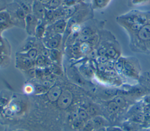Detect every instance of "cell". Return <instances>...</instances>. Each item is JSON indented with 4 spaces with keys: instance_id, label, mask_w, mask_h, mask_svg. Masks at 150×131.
<instances>
[{
    "instance_id": "484cf974",
    "label": "cell",
    "mask_w": 150,
    "mask_h": 131,
    "mask_svg": "<svg viewBox=\"0 0 150 131\" xmlns=\"http://www.w3.org/2000/svg\"><path fill=\"white\" fill-rule=\"evenodd\" d=\"M9 56L6 55H0V66L5 65L6 62L9 61Z\"/></svg>"
},
{
    "instance_id": "4dcf8cb0",
    "label": "cell",
    "mask_w": 150,
    "mask_h": 131,
    "mask_svg": "<svg viewBox=\"0 0 150 131\" xmlns=\"http://www.w3.org/2000/svg\"><path fill=\"white\" fill-rule=\"evenodd\" d=\"M140 131H150V128H147V129H142Z\"/></svg>"
},
{
    "instance_id": "f546056e",
    "label": "cell",
    "mask_w": 150,
    "mask_h": 131,
    "mask_svg": "<svg viewBox=\"0 0 150 131\" xmlns=\"http://www.w3.org/2000/svg\"><path fill=\"white\" fill-rule=\"evenodd\" d=\"M94 131H107V130H106V127H102V128L95 130Z\"/></svg>"
},
{
    "instance_id": "4316f807",
    "label": "cell",
    "mask_w": 150,
    "mask_h": 131,
    "mask_svg": "<svg viewBox=\"0 0 150 131\" xmlns=\"http://www.w3.org/2000/svg\"><path fill=\"white\" fill-rule=\"evenodd\" d=\"M25 90L27 93H31L33 90H35V89L32 87V85H27L25 86Z\"/></svg>"
},
{
    "instance_id": "d6a6232c",
    "label": "cell",
    "mask_w": 150,
    "mask_h": 131,
    "mask_svg": "<svg viewBox=\"0 0 150 131\" xmlns=\"http://www.w3.org/2000/svg\"><path fill=\"white\" fill-rule=\"evenodd\" d=\"M1 109H0V112H1Z\"/></svg>"
},
{
    "instance_id": "f1b7e54d",
    "label": "cell",
    "mask_w": 150,
    "mask_h": 131,
    "mask_svg": "<svg viewBox=\"0 0 150 131\" xmlns=\"http://www.w3.org/2000/svg\"><path fill=\"white\" fill-rule=\"evenodd\" d=\"M41 3H42L43 4H44L45 5H46L47 4H48L49 2V1L50 0H39Z\"/></svg>"
},
{
    "instance_id": "8992f818",
    "label": "cell",
    "mask_w": 150,
    "mask_h": 131,
    "mask_svg": "<svg viewBox=\"0 0 150 131\" xmlns=\"http://www.w3.org/2000/svg\"><path fill=\"white\" fill-rule=\"evenodd\" d=\"M40 21L38 20L32 13L27 14L25 18V29L28 35L35 36V32Z\"/></svg>"
},
{
    "instance_id": "44dd1931",
    "label": "cell",
    "mask_w": 150,
    "mask_h": 131,
    "mask_svg": "<svg viewBox=\"0 0 150 131\" xmlns=\"http://www.w3.org/2000/svg\"><path fill=\"white\" fill-rule=\"evenodd\" d=\"M84 0H63L62 5L64 7L70 6L71 5H74L77 4H80L83 2Z\"/></svg>"
},
{
    "instance_id": "8fae6325",
    "label": "cell",
    "mask_w": 150,
    "mask_h": 131,
    "mask_svg": "<svg viewBox=\"0 0 150 131\" xmlns=\"http://www.w3.org/2000/svg\"><path fill=\"white\" fill-rule=\"evenodd\" d=\"M94 130L111 126L110 122L103 115H97L91 118Z\"/></svg>"
},
{
    "instance_id": "9c48e42d",
    "label": "cell",
    "mask_w": 150,
    "mask_h": 131,
    "mask_svg": "<svg viewBox=\"0 0 150 131\" xmlns=\"http://www.w3.org/2000/svg\"><path fill=\"white\" fill-rule=\"evenodd\" d=\"M62 91L63 89L61 86L59 85H53L46 93V97L50 102H56Z\"/></svg>"
},
{
    "instance_id": "2e32d148",
    "label": "cell",
    "mask_w": 150,
    "mask_h": 131,
    "mask_svg": "<svg viewBox=\"0 0 150 131\" xmlns=\"http://www.w3.org/2000/svg\"><path fill=\"white\" fill-rule=\"evenodd\" d=\"M49 58L52 61L59 65L61 59V53L57 49H50Z\"/></svg>"
},
{
    "instance_id": "7c38bea8",
    "label": "cell",
    "mask_w": 150,
    "mask_h": 131,
    "mask_svg": "<svg viewBox=\"0 0 150 131\" xmlns=\"http://www.w3.org/2000/svg\"><path fill=\"white\" fill-rule=\"evenodd\" d=\"M26 13V14L32 13V6L33 0H13Z\"/></svg>"
},
{
    "instance_id": "7a4b0ae2",
    "label": "cell",
    "mask_w": 150,
    "mask_h": 131,
    "mask_svg": "<svg viewBox=\"0 0 150 131\" xmlns=\"http://www.w3.org/2000/svg\"><path fill=\"white\" fill-rule=\"evenodd\" d=\"M43 45L49 49H58L62 41V35L46 32L42 39Z\"/></svg>"
},
{
    "instance_id": "ffe728a7",
    "label": "cell",
    "mask_w": 150,
    "mask_h": 131,
    "mask_svg": "<svg viewBox=\"0 0 150 131\" xmlns=\"http://www.w3.org/2000/svg\"><path fill=\"white\" fill-rule=\"evenodd\" d=\"M110 0H93V6L96 8H102L107 5Z\"/></svg>"
},
{
    "instance_id": "ba28073f",
    "label": "cell",
    "mask_w": 150,
    "mask_h": 131,
    "mask_svg": "<svg viewBox=\"0 0 150 131\" xmlns=\"http://www.w3.org/2000/svg\"><path fill=\"white\" fill-rule=\"evenodd\" d=\"M47 8L39 0H33L32 6V14L39 21L44 19Z\"/></svg>"
},
{
    "instance_id": "ac0fdd59",
    "label": "cell",
    "mask_w": 150,
    "mask_h": 131,
    "mask_svg": "<svg viewBox=\"0 0 150 131\" xmlns=\"http://www.w3.org/2000/svg\"><path fill=\"white\" fill-rule=\"evenodd\" d=\"M77 110L79 118L84 123L88 120L90 119H91L84 108H79Z\"/></svg>"
},
{
    "instance_id": "277c9868",
    "label": "cell",
    "mask_w": 150,
    "mask_h": 131,
    "mask_svg": "<svg viewBox=\"0 0 150 131\" xmlns=\"http://www.w3.org/2000/svg\"><path fill=\"white\" fill-rule=\"evenodd\" d=\"M67 24V20L63 18L55 21L46 27V32L63 35L64 33Z\"/></svg>"
},
{
    "instance_id": "603a6c76",
    "label": "cell",
    "mask_w": 150,
    "mask_h": 131,
    "mask_svg": "<svg viewBox=\"0 0 150 131\" xmlns=\"http://www.w3.org/2000/svg\"><path fill=\"white\" fill-rule=\"evenodd\" d=\"M110 58L107 56H98L97 58V61L98 63H101V64H105L106 62H107L109 61Z\"/></svg>"
},
{
    "instance_id": "5bb4252c",
    "label": "cell",
    "mask_w": 150,
    "mask_h": 131,
    "mask_svg": "<svg viewBox=\"0 0 150 131\" xmlns=\"http://www.w3.org/2000/svg\"><path fill=\"white\" fill-rule=\"evenodd\" d=\"M11 48L8 41L3 37L0 38V55L9 56Z\"/></svg>"
},
{
    "instance_id": "3957f363",
    "label": "cell",
    "mask_w": 150,
    "mask_h": 131,
    "mask_svg": "<svg viewBox=\"0 0 150 131\" xmlns=\"http://www.w3.org/2000/svg\"><path fill=\"white\" fill-rule=\"evenodd\" d=\"M131 60L130 58H125L124 69L122 73L130 78H138L139 77V66H137L136 62Z\"/></svg>"
},
{
    "instance_id": "cb8c5ba5",
    "label": "cell",
    "mask_w": 150,
    "mask_h": 131,
    "mask_svg": "<svg viewBox=\"0 0 150 131\" xmlns=\"http://www.w3.org/2000/svg\"><path fill=\"white\" fill-rule=\"evenodd\" d=\"M13 26V25L12 23H0V33H2L5 30L11 28Z\"/></svg>"
},
{
    "instance_id": "4fadbf2b",
    "label": "cell",
    "mask_w": 150,
    "mask_h": 131,
    "mask_svg": "<svg viewBox=\"0 0 150 131\" xmlns=\"http://www.w3.org/2000/svg\"><path fill=\"white\" fill-rule=\"evenodd\" d=\"M47 26V24L43 21H40L39 23L37 26L36 32H35V37L37 39L40 40L43 39L46 33Z\"/></svg>"
},
{
    "instance_id": "9a60e30c",
    "label": "cell",
    "mask_w": 150,
    "mask_h": 131,
    "mask_svg": "<svg viewBox=\"0 0 150 131\" xmlns=\"http://www.w3.org/2000/svg\"><path fill=\"white\" fill-rule=\"evenodd\" d=\"M19 53H20L21 55H22L25 56H26L33 61H35L36 59V58L38 56V55H39V51L36 46L33 47L32 48L29 49L26 52H19Z\"/></svg>"
},
{
    "instance_id": "d6986e66",
    "label": "cell",
    "mask_w": 150,
    "mask_h": 131,
    "mask_svg": "<svg viewBox=\"0 0 150 131\" xmlns=\"http://www.w3.org/2000/svg\"><path fill=\"white\" fill-rule=\"evenodd\" d=\"M63 1V0H50L45 6L49 9H56L62 5Z\"/></svg>"
},
{
    "instance_id": "5b68a950",
    "label": "cell",
    "mask_w": 150,
    "mask_h": 131,
    "mask_svg": "<svg viewBox=\"0 0 150 131\" xmlns=\"http://www.w3.org/2000/svg\"><path fill=\"white\" fill-rule=\"evenodd\" d=\"M73 95L71 90L68 89H63V91L56 102L57 106L62 109H66L72 103Z\"/></svg>"
},
{
    "instance_id": "30bf717a",
    "label": "cell",
    "mask_w": 150,
    "mask_h": 131,
    "mask_svg": "<svg viewBox=\"0 0 150 131\" xmlns=\"http://www.w3.org/2000/svg\"><path fill=\"white\" fill-rule=\"evenodd\" d=\"M118 126L124 131H140L144 129L142 125L128 119L122 120Z\"/></svg>"
},
{
    "instance_id": "52a82bcc",
    "label": "cell",
    "mask_w": 150,
    "mask_h": 131,
    "mask_svg": "<svg viewBox=\"0 0 150 131\" xmlns=\"http://www.w3.org/2000/svg\"><path fill=\"white\" fill-rule=\"evenodd\" d=\"M35 66V61L21 55L18 52L16 54V67L21 70H27Z\"/></svg>"
},
{
    "instance_id": "e0dca14e",
    "label": "cell",
    "mask_w": 150,
    "mask_h": 131,
    "mask_svg": "<svg viewBox=\"0 0 150 131\" xmlns=\"http://www.w3.org/2000/svg\"><path fill=\"white\" fill-rule=\"evenodd\" d=\"M124 61H125L124 58L120 57V58H118L116 62H115L114 68L117 73L122 74L124 65Z\"/></svg>"
},
{
    "instance_id": "1f68e13d",
    "label": "cell",
    "mask_w": 150,
    "mask_h": 131,
    "mask_svg": "<svg viewBox=\"0 0 150 131\" xmlns=\"http://www.w3.org/2000/svg\"><path fill=\"white\" fill-rule=\"evenodd\" d=\"M2 36H1V33H0V38H1Z\"/></svg>"
},
{
    "instance_id": "d4e9b609",
    "label": "cell",
    "mask_w": 150,
    "mask_h": 131,
    "mask_svg": "<svg viewBox=\"0 0 150 131\" xmlns=\"http://www.w3.org/2000/svg\"><path fill=\"white\" fill-rule=\"evenodd\" d=\"M107 131H124L119 126H109L106 127Z\"/></svg>"
},
{
    "instance_id": "6da1fadb",
    "label": "cell",
    "mask_w": 150,
    "mask_h": 131,
    "mask_svg": "<svg viewBox=\"0 0 150 131\" xmlns=\"http://www.w3.org/2000/svg\"><path fill=\"white\" fill-rule=\"evenodd\" d=\"M9 13L13 25L25 28L26 13L15 2L6 5L5 9Z\"/></svg>"
},
{
    "instance_id": "83f0119b",
    "label": "cell",
    "mask_w": 150,
    "mask_h": 131,
    "mask_svg": "<svg viewBox=\"0 0 150 131\" xmlns=\"http://www.w3.org/2000/svg\"><path fill=\"white\" fill-rule=\"evenodd\" d=\"M149 0H132V2L134 4H141L142 2H145Z\"/></svg>"
},
{
    "instance_id": "7402d4cb",
    "label": "cell",
    "mask_w": 150,
    "mask_h": 131,
    "mask_svg": "<svg viewBox=\"0 0 150 131\" xmlns=\"http://www.w3.org/2000/svg\"><path fill=\"white\" fill-rule=\"evenodd\" d=\"M79 34L81 35H90L93 36L94 35V31L90 27H84L81 29V31L80 32Z\"/></svg>"
}]
</instances>
